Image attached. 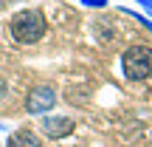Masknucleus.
I'll return each mask as SVG.
<instances>
[{
    "instance_id": "5",
    "label": "nucleus",
    "mask_w": 152,
    "mask_h": 147,
    "mask_svg": "<svg viewBox=\"0 0 152 147\" xmlns=\"http://www.w3.org/2000/svg\"><path fill=\"white\" fill-rule=\"evenodd\" d=\"M6 147H42V139H39L31 127H20V130H14L9 136Z\"/></svg>"
},
{
    "instance_id": "1",
    "label": "nucleus",
    "mask_w": 152,
    "mask_h": 147,
    "mask_svg": "<svg viewBox=\"0 0 152 147\" xmlns=\"http://www.w3.org/2000/svg\"><path fill=\"white\" fill-rule=\"evenodd\" d=\"M48 31V20L39 9H20L17 14H11L9 20V34L14 37V43L20 45H34L45 37Z\"/></svg>"
},
{
    "instance_id": "12",
    "label": "nucleus",
    "mask_w": 152,
    "mask_h": 147,
    "mask_svg": "<svg viewBox=\"0 0 152 147\" xmlns=\"http://www.w3.org/2000/svg\"><path fill=\"white\" fill-rule=\"evenodd\" d=\"M0 147H3V144H0Z\"/></svg>"
},
{
    "instance_id": "6",
    "label": "nucleus",
    "mask_w": 152,
    "mask_h": 147,
    "mask_svg": "<svg viewBox=\"0 0 152 147\" xmlns=\"http://www.w3.org/2000/svg\"><path fill=\"white\" fill-rule=\"evenodd\" d=\"M118 11H121L124 17H130V20H135L138 26H144V28L152 34V20H149L147 14H141V11H135V9H127V6H118Z\"/></svg>"
},
{
    "instance_id": "3",
    "label": "nucleus",
    "mask_w": 152,
    "mask_h": 147,
    "mask_svg": "<svg viewBox=\"0 0 152 147\" xmlns=\"http://www.w3.org/2000/svg\"><path fill=\"white\" fill-rule=\"evenodd\" d=\"M56 105V91L51 85H34L31 91L26 93V110L31 116H45L51 113Z\"/></svg>"
},
{
    "instance_id": "7",
    "label": "nucleus",
    "mask_w": 152,
    "mask_h": 147,
    "mask_svg": "<svg viewBox=\"0 0 152 147\" xmlns=\"http://www.w3.org/2000/svg\"><path fill=\"white\" fill-rule=\"evenodd\" d=\"M113 28H110V23L104 20V23H96V37L102 40V43H110V40H113Z\"/></svg>"
},
{
    "instance_id": "10",
    "label": "nucleus",
    "mask_w": 152,
    "mask_h": 147,
    "mask_svg": "<svg viewBox=\"0 0 152 147\" xmlns=\"http://www.w3.org/2000/svg\"><path fill=\"white\" fill-rule=\"evenodd\" d=\"M3 91H6V82H0V93H3Z\"/></svg>"
},
{
    "instance_id": "4",
    "label": "nucleus",
    "mask_w": 152,
    "mask_h": 147,
    "mask_svg": "<svg viewBox=\"0 0 152 147\" xmlns=\"http://www.w3.org/2000/svg\"><path fill=\"white\" fill-rule=\"evenodd\" d=\"M39 130H42L45 139H68L76 130V122L71 116H42Z\"/></svg>"
},
{
    "instance_id": "2",
    "label": "nucleus",
    "mask_w": 152,
    "mask_h": 147,
    "mask_svg": "<svg viewBox=\"0 0 152 147\" xmlns=\"http://www.w3.org/2000/svg\"><path fill=\"white\" fill-rule=\"evenodd\" d=\"M121 74L127 82H144L152 74V48L149 45H130L121 54Z\"/></svg>"
},
{
    "instance_id": "8",
    "label": "nucleus",
    "mask_w": 152,
    "mask_h": 147,
    "mask_svg": "<svg viewBox=\"0 0 152 147\" xmlns=\"http://www.w3.org/2000/svg\"><path fill=\"white\" fill-rule=\"evenodd\" d=\"M85 9H104V6L110 3V0H79Z\"/></svg>"
},
{
    "instance_id": "9",
    "label": "nucleus",
    "mask_w": 152,
    "mask_h": 147,
    "mask_svg": "<svg viewBox=\"0 0 152 147\" xmlns=\"http://www.w3.org/2000/svg\"><path fill=\"white\" fill-rule=\"evenodd\" d=\"M138 6H141V14H147L149 20H152V0H135Z\"/></svg>"
},
{
    "instance_id": "11",
    "label": "nucleus",
    "mask_w": 152,
    "mask_h": 147,
    "mask_svg": "<svg viewBox=\"0 0 152 147\" xmlns=\"http://www.w3.org/2000/svg\"><path fill=\"white\" fill-rule=\"evenodd\" d=\"M0 130H6V125H3V122H0Z\"/></svg>"
}]
</instances>
